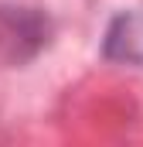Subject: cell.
Instances as JSON below:
<instances>
[{"instance_id": "1", "label": "cell", "mask_w": 143, "mask_h": 147, "mask_svg": "<svg viewBox=\"0 0 143 147\" xmlns=\"http://www.w3.org/2000/svg\"><path fill=\"white\" fill-rule=\"evenodd\" d=\"M51 24L31 7H0V51L10 62H27L48 45Z\"/></svg>"}, {"instance_id": "2", "label": "cell", "mask_w": 143, "mask_h": 147, "mask_svg": "<svg viewBox=\"0 0 143 147\" xmlns=\"http://www.w3.org/2000/svg\"><path fill=\"white\" fill-rule=\"evenodd\" d=\"M102 58L143 65V10H119L102 34Z\"/></svg>"}]
</instances>
